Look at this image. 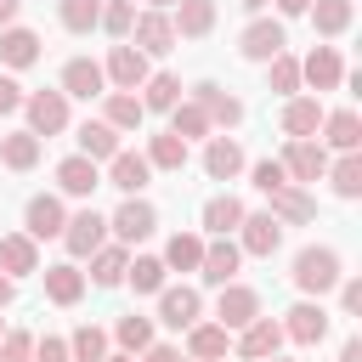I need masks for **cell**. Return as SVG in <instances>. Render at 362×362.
<instances>
[{"label": "cell", "instance_id": "f546056e", "mask_svg": "<svg viewBox=\"0 0 362 362\" xmlns=\"http://www.w3.org/2000/svg\"><path fill=\"white\" fill-rule=\"evenodd\" d=\"M124 266H130L124 243H102V249L90 255V283H96V288H119V283H124Z\"/></svg>", "mask_w": 362, "mask_h": 362}, {"label": "cell", "instance_id": "484cf974", "mask_svg": "<svg viewBox=\"0 0 362 362\" xmlns=\"http://www.w3.org/2000/svg\"><path fill=\"white\" fill-rule=\"evenodd\" d=\"M102 119H107L113 130H141L147 107H141V96H130V90H102Z\"/></svg>", "mask_w": 362, "mask_h": 362}, {"label": "cell", "instance_id": "f1b7e54d", "mask_svg": "<svg viewBox=\"0 0 362 362\" xmlns=\"http://www.w3.org/2000/svg\"><path fill=\"white\" fill-rule=\"evenodd\" d=\"M175 40L187 34V40H204L209 28H215V0H175Z\"/></svg>", "mask_w": 362, "mask_h": 362}, {"label": "cell", "instance_id": "e575fe53", "mask_svg": "<svg viewBox=\"0 0 362 362\" xmlns=\"http://www.w3.org/2000/svg\"><path fill=\"white\" fill-rule=\"evenodd\" d=\"M79 153H85V158H113V153H119V130H113L107 119H85V124H79Z\"/></svg>", "mask_w": 362, "mask_h": 362}, {"label": "cell", "instance_id": "60d3db41", "mask_svg": "<svg viewBox=\"0 0 362 362\" xmlns=\"http://www.w3.org/2000/svg\"><path fill=\"white\" fill-rule=\"evenodd\" d=\"M57 17L68 34H90L102 23V0H57Z\"/></svg>", "mask_w": 362, "mask_h": 362}, {"label": "cell", "instance_id": "4316f807", "mask_svg": "<svg viewBox=\"0 0 362 362\" xmlns=\"http://www.w3.org/2000/svg\"><path fill=\"white\" fill-rule=\"evenodd\" d=\"M322 102L317 96H288L283 102V136H317V124H322Z\"/></svg>", "mask_w": 362, "mask_h": 362}, {"label": "cell", "instance_id": "f5cc1de1", "mask_svg": "<svg viewBox=\"0 0 362 362\" xmlns=\"http://www.w3.org/2000/svg\"><path fill=\"white\" fill-rule=\"evenodd\" d=\"M141 362H181V351H175V345H147Z\"/></svg>", "mask_w": 362, "mask_h": 362}, {"label": "cell", "instance_id": "7c38bea8", "mask_svg": "<svg viewBox=\"0 0 362 362\" xmlns=\"http://www.w3.org/2000/svg\"><path fill=\"white\" fill-rule=\"evenodd\" d=\"M277 345H283V322H272V317H255V322L238 328V356L243 362H266V356H277Z\"/></svg>", "mask_w": 362, "mask_h": 362}, {"label": "cell", "instance_id": "30bf717a", "mask_svg": "<svg viewBox=\"0 0 362 362\" xmlns=\"http://www.w3.org/2000/svg\"><path fill=\"white\" fill-rule=\"evenodd\" d=\"M277 243H283V221H277V215H243V221H238V249H243V255L272 260Z\"/></svg>", "mask_w": 362, "mask_h": 362}, {"label": "cell", "instance_id": "cb8c5ba5", "mask_svg": "<svg viewBox=\"0 0 362 362\" xmlns=\"http://www.w3.org/2000/svg\"><path fill=\"white\" fill-rule=\"evenodd\" d=\"M187 351H192L198 362H221V356L232 351V328H221V322H192V328H187Z\"/></svg>", "mask_w": 362, "mask_h": 362}, {"label": "cell", "instance_id": "f35d334b", "mask_svg": "<svg viewBox=\"0 0 362 362\" xmlns=\"http://www.w3.org/2000/svg\"><path fill=\"white\" fill-rule=\"evenodd\" d=\"M147 164H153V170H187V141H181L175 130L153 136V141H147Z\"/></svg>", "mask_w": 362, "mask_h": 362}, {"label": "cell", "instance_id": "7a4b0ae2", "mask_svg": "<svg viewBox=\"0 0 362 362\" xmlns=\"http://www.w3.org/2000/svg\"><path fill=\"white\" fill-rule=\"evenodd\" d=\"M136 51H147V57H164V51H175V23L158 11V6H147V11H136V23H130V34H124Z\"/></svg>", "mask_w": 362, "mask_h": 362}, {"label": "cell", "instance_id": "603a6c76", "mask_svg": "<svg viewBox=\"0 0 362 362\" xmlns=\"http://www.w3.org/2000/svg\"><path fill=\"white\" fill-rule=\"evenodd\" d=\"M317 130H322V141H328V147H339V153H356V147H362V119H356L351 107L322 113V124H317Z\"/></svg>", "mask_w": 362, "mask_h": 362}, {"label": "cell", "instance_id": "f6af8a7d", "mask_svg": "<svg viewBox=\"0 0 362 362\" xmlns=\"http://www.w3.org/2000/svg\"><path fill=\"white\" fill-rule=\"evenodd\" d=\"M170 130H175L181 141H192V136H209V119H204L198 102H175V107H170Z\"/></svg>", "mask_w": 362, "mask_h": 362}, {"label": "cell", "instance_id": "ee69618b", "mask_svg": "<svg viewBox=\"0 0 362 362\" xmlns=\"http://www.w3.org/2000/svg\"><path fill=\"white\" fill-rule=\"evenodd\" d=\"M266 85H272L277 96H294V90H300V62H294L288 51H277V57L266 62Z\"/></svg>", "mask_w": 362, "mask_h": 362}, {"label": "cell", "instance_id": "44dd1931", "mask_svg": "<svg viewBox=\"0 0 362 362\" xmlns=\"http://www.w3.org/2000/svg\"><path fill=\"white\" fill-rule=\"evenodd\" d=\"M0 272H6V277H28V272H40V249H34L28 232H6V238H0Z\"/></svg>", "mask_w": 362, "mask_h": 362}, {"label": "cell", "instance_id": "9f6ffc18", "mask_svg": "<svg viewBox=\"0 0 362 362\" xmlns=\"http://www.w3.org/2000/svg\"><path fill=\"white\" fill-rule=\"evenodd\" d=\"M339 362H362V339H345L339 345Z\"/></svg>", "mask_w": 362, "mask_h": 362}, {"label": "cell", "instance_id": "ba28073f", "mask_svg": "<svg viewBox=\"0 0 362 362\" xmlns=\"http://www.w3.org/2000/svg\"><path fill=\"white\" fill-rule=\"evenodd\" d=\"M102 74L113 79V90H141V79H147L153 68H147V51H136V45L124 40V45H113V51H107Z\"/></svg>", "mask_w": 362, "mask_h": 362}, {"label": "cell", "instance_id": "e7e4bbea", "mask_svg": "<svg viewBox=\"0 0 362 362\" xmlns=\"http://www.w3.org/2000/svg\"><path fill=\"white\" fill-rule=\"evenodd\" d=\"M192 362H198V356H192Z\"/></svg>", "mask_w": 362, "mask_h": 362}, {"label": "cell", "instance_id": "db71d44e", "mask_svg": "<svg viewBox=\"0 0 362 362\" xmlns=\"http://www.w3.org/2000/svg\"><path fill=\"white\" fill-rule=\"evenodd\" d=\"M11 300H17V277H6V272H0V311H6Z\"/></svg>", "mask_w": 362, "mask_h": 362}, {"label": "cell", "instance_id": "8fae6325", "mask_svg": "<svg viewBox=\"0 0 362 362\" xmlns=\"http://www.w3.org/2000/svg\"><path fill=\"white\" fill-rule=\"evenodd\" d=\"M283 45H288V34H283V23H272V17H255V23L238 34V51H243L249 62H272Z\"/></svg>", "mask_w": 362, "mask_h": 362}, {"label": "cell", "instance_id": "2e32d148", "mask_svg": "<svg viewBox=\"0 0 362 362\" xmlns=\"http://www.w3.org/2000/svg\"><path fill=\"white\" fill-rule=\"evenodd\" d=\"M339 79H345V62H339L334 45H317V51L300 62V85H311V90H334Z\"/></svg>", "mask_w": 362, "mask_h": 362}, {"label": "cell", "instance_id": "6da1fadb", "mask_svg": "<svg viewBox=\"0 0 362 362\" xmlns=\"http://www.w3.org/2000/svg\"><path fill=\"white\" fill-rule=\"evenodd\" d=\"M294 288L300 294H311V300H322L328 288H339V255L334 249H322V243H311V249H300L294 255Z\"/></svg>", "mask_w": 362, "mask_h": 362}, {"label": "cell", "instance_id": "8d00e7d4", "mask_svg": "<svg viewBox=\"0 0 362 362\" xmlns=\"http://www.w3.org/2000/svg\"><path fill=\"white\" fill-rule=\"evenodd\" d=\"M198 260H204V238L175 232V238L164 243V272H198Z\"/></svg>", "mask_w": 362, "mask_h": 362}, {"label": "cell", "instance_id": "3957f363", "mask_svg": "<svg viewBox=\"0 0 362 362\" xmlns=\"http://www.w3.org/2000/svg\"><path fill=\"white\" fill-rule=\"evenodd\" d=\"M277 164L288 170V181H322L328 175V147L311 141V136H288V147H283Z\"/></svg>", "mask_w": 362, "mask_h": 362}, {"label": "cell", "instance_id": "b9f144b4", "mask_svg": "<svg viewBox=\"0 0 362 362\" xmlns=\"http://www.w3.org/2000/svg\"><path fill=\"white\" fill-rule=\"evenodd\" d=\"M328 181L339 198H362V153H345L339 164H328Z\"/></svg>", "mask_w": 362, "mask_h": 362}, {"label": "cell", "instance_id": "ac0fdd59", "mask_svg": "<svg viewBox=\"0 0 362 362\" xmlns=\"http://www.w3.org/2000/svg\"><path fill=\"white\" fill-rule=\"evenodd\" d=\"M57 187H62L68 198H90V192L102 187V170H96V158H85V153L62 158V164H57Z\"/></svg>", "mask_w": 362, "mask_h": 362}, {"label": "cell", "instance_id": "ab89813d", "mask_svg": "<svg viewBox=\"0 0 362 362\" xmlns=\"http://www.w3.org/2000/svg\"><path fill=\"white\" fill-rule=\"evenodd\" d=\"M102 356H107V334L96 322H79L68 339V362H102Z\"/></svg>", "mask_w": 362, "mask_h": 362}, {"label": "cell", "instance_id": "be15d7a7", "mask_svg": "<svg viewBox=\"0 0 362 362\" xmlns=\"http://www.w3.org/2000/svg\"><path fill=\"white\" fill-rule=\"evenodd\" d=\"M0 334H6V317H0Z\"/></svg>", "mask_w": 362, "mask_h": 362}, {"label": "cell", "instance_id": "836d02e7", "mask_svg": "<svg viewBox=\"0 0 362 362\" xmlns=\"http://www.w3.org/2000/svg\"><path fill=\"white\" fill-rule=\"evenodd\" d=\"M175 102H181V79L175 74H147L141 79V107L147 113H170Z\"/></svg>", "mask_w": 362, "mask_h": 362}, {"label": "cell", "instance_id": "6f0895ef", "mask_svg": "<svg viewBox=\"0 0 362 362\" xmlns=\"http://www.w3.org/2000/svg\"><path fill=\"white\" fill-rule=\"evenodd\" d=\"M305 6H311V0H277V11H283V17H305Z\"/></svg>", "mask_w": 362, "mask_h": 362}, {"label": "cell", "instance_id": "7dc6e473", "mask_svg": "<svg viewBox=\"0 0 362 362\" xmlns=\"http://www.w3.org/2000/svg\"><path fill=\"white\" fill-rule=\"evenodd\" d=\"M0 362H34V334H23V328L0 334Z\"/></svg>", "mask_w": 362, "mask_h": 362}, {"label": "cell", "instance_id": "5bb4252c", "mask_svg": "<svg viewBox=\"0 0 362 362\" xmlns=\"http://www.w3.org/2000/svg\"><path fill=\"white\" fill-rule=\"evenodd\" d=\"M238 266H243V249L232 243V238H215V243H204V260H198V277L204 283H232L238 277Z\"/></svg>", "mask_w": 362, "mask_h": 362}, {"label": "cell", "instance_id": "277c9868", "mask_svg": "<svg viewBox=\"0 0 362 362\" xmlns=\"http://www.w3.org/2000/svg\"><path fill=\"white\" fill-rule=\"evenodd\" d=\"M107 232H113L119 243H141V238H153V232H158V209H153L147 198H136V192H130V198L113 209Z\"/></svg>", "mask_w": 362, "mask_h": 362}, {"label": "cell", "instance_id": "c3c4849f", "mask_svg": "<svg viewBox=\"0 0 362 362\" xmlns=\"http://www.w3.org/2000/svg\"><path fill=\"white\" fill-rule=\"evenodd\" d=\"M255 187H260V192H277V187H288V170H283L277 158H260V164H255Z\"/></svg>", "mask_w": 362, "mask_h": 362}, {"label": "cell", "instance_id": "83f0119b", "mask_svg": "<svg viewBox=\"0 0 362 362\" xmlns=\"http://www.w3.org/2000/svg\"><path fill=\"white\" fill-rule=\"evenodd\" d=\"M204 170H209V181H232V175L243 170V147H238L232 136H209V147H204Z\"/></svg>", "mask_w": 362, "mask_h": 362}, {"label": "cell", "instance_id": "74e56055", "mask_svg": "<svg viewBox=\"0 0 362 362\" xmlns=\"http://www.w3.org/2000/svg\"><path fill=\"white\" fill-rule=\"evenodd\" d=\"M113 339H119V351H147L153 345V317H141V311H124L119 322H113Z\"/></svg>", "mask_w": 362, "mask_h": 362}, {"label": "cell", "instance_id": "1f68e13d", "mask_svg": "<svg viewBox=\"0 0 362 362\" xmlns=\"http://www.w3.org/2000/svg\"><path fill=\"white\" fill-rule=\"evenodd\" d=\"M0 164H6V170H34V164H40V136H34V130L0 136Z\"/></svg>", "mask_w": 362, "mask_h": 362}, {"label": "cell", "instance_id": "4fadbf2b", "mask_svg": "<svg viewBox=\"0 0 362 362\" xmlns=\"http://www.w3.org/2000/svg\"><path fill=\"white\" fill-rule=\"evenodd\" d=\"M62 226H68L62 198L34 192V198H28V209H23V232H28V238H62Z\"/></svg>", "mask_w": 362, "mask_h": 362}, {"label": "cell", "instance_id": "e0dca14e", "mask_svg": "<svg viewBox=\"0 0 362 362\" xmlns=\"http://www.w3.org/2000/svg\"><path fill=\"white\" fill-rule=\"evenodd\" d=\"M153 181V164H147V153H113L107 158V187H119V192H141Z\"/></svg>", "mask_w": 362, "mask_h": 362}, {"label": "cell", "instance_id": "7bdbcfd3", "mask_svg": "<svg viewBox=\"0 0 362 362\" xmlns=\"http://www.w3.org/2000/svg\"><path fill=\"white\" fill-rule=\"evenodd\" d=\"M124 277H130V288H136V294H158V288H164V260L136 255V260L124 266Z\"/></svg>", "mask_w": 362, "mask_h": 362}, {"label": "cell", "instance_id": "bcb514c9", "mask_svg": "<svg viewBox=\"0 0 362 362\" xmlns=\"http://www.w3.org/2000/svg\"><path fill=\"white\" fill-rule=\"evenodd\" d=\"M130 23H136V6H130V0H102V23H96V28H107L113 40H124Z\"/></svg>", "mask_w": 362, "mask_h": 362}, {"label": "cell", "instance_id": "d4e9b609", "mask_svg": "<svg viewBox=\"0 0 362 362\" xmlns=\"http://www.w3.org/2000/svg\"><path fill=\"white\" fill-rule=\"evenodd\" d=\"M0 62L6 68H28V62H40V34L34 28H0Z\"/></svg>", "mask_w": 362, "mask_h": 362}, {"label": "cell", "instance_id": "680465c9", "mask_svg": "<svg viewBox=\"0 0 362 362\" xmlns=\"http://www.w3.org/2000/svg\"><path fill=\"white\" fill-rule=\"evenodd\" d=\"M102 362H136V356H130V351H113V356H102Z\"/></svg>", "mask_w": 362, "mask_h": 362}, {"label": "cell", "instance_id": "ffe728a7", "mask_svg": "<svg viewBox=\"0 0 362 362\" xmlns=\"http://www.w3.org/2000/svg\"><path fill=\"white\" fill-rule=\"evenodd\" d=\"M198 311H204V300H198V288H158V322H170V328H192L198 322Z\"/></svg>", "mask_w": 362, "mask_h": 362}, {"label": "cell", "instance_id": "11a10c76", "mask_svg": "<svg viewBox=\"0 0 362 362\" xmlns=\"http://www.w3.org/2000/svg\"><path fill=\"white\" fill-rule=\"evenodd\" d=\"M17 11H23V0H0V28H11V23H17Z\"/></svg>", "mask_w": 362, "mask_h": 362}, {"label": "cell", "instance_id": "91938a15", "mask_svg": "<svg viewBox=\"0 0 362 362\" xmlns=\"http://www.w3.org/2000/svg\"><path fill=\"white\" fill-rule=\"evenodd\" d=\"M260 6H266V0H243V11H260Z\"/></svg>", "mask_w": 362, "mask_h": 362}, {"label": "cell", "instance_id": "9a60e30c", "mask_svg": "<svg viewBox=\"0 0 362 362\" xmlns=\"http://www.w3.org/2000/svg\"><path fill=\"white\" fill-rule=\"evenodd\" d=\"M192 102L204 107V119H209V124H226V130H232V124H243V102H238V96H226L215 79L192 85Z\"/></svg>", "mask_w": 362, "mask_h": 362}, {"label": "cell", "instance_id": "681fc988", "mask_svg": "<svg viewBox=\"0 0 362 362\" xmlns=\"http://www.w3.org/2000/svg\"><path fill=\"white\" fill-rule=\"evenodd\" d=\"M34 362H68V339H57V334L34 339Z\"/></svg>", "mask_w": 362, "mask_h": 362}, {"label": "cell", "instance_id": "816d5d0a", "mask_svg": "<svg viewBox=\"0 0 362 362\" xmlns=\"http://www.w3.org/2000/svg\"><path fill=\"white\" fill-rule=\"evenodd\" d=\"M339 305H345V311H351V317H356V311H362V283H356V277H351V283H345V277H339Z\"/></svg>", "mask_w": 362, "mask_h": 362}, {"label": "cell", "instance_id": "52a82bcc", "mask_svg": "<svg viewBox=\"0 0 362 362\" xmlns=\"http://www.w3.org/2000/svg\"><path fill=\"white\" fill-rule=\"evenodd\" d=\"M322 334H328L322 300H300V305L283 311V339H294V345H322Z\"/></svg>", "mask_w": 362, "mask_h": 362}, {"label": "cell", "instance_id": "94428289", "mask_svg": "<svg viewBox=\"0 0 362 362\" xmlns=\"http://www.w3.org/2000/svg\"><path fill=\"white\" fill-rule=\"evenodd\" d=\"M147 6H158V11H164V6H175V0H147Z\"/></svg>", "mask_w": 362, "mask_h": 362}, {"label": "cell", "instance_id": "d6986e66", "mask_svg": "<svg viewBox=\"0 0 362 362\" xmlns=\"http://www.w3.org/2000/svg\"><path fill=\"white\" fill-rule=\"evenodd\" d=\"M266 198H272V209H266V215H277L283 226H305V221H317V198H311V192H300L294 181H288V187H277V192H266Z\"/></svg>", "mask_w": 362, "mask_h": 362}, {"label": "cell", "instance_id": "7402d4cb", "mask_svg": "<svg viewBox=\"0 0 362 362\" xmlns=\"http://www.w3.org/2000/svg\"><path fill=\"white\" fill-rule=\"evenodd\" d=\"M102 85H107V74H102V62H90V57H74L68 68H62V96H102Z\"/></svg>", "mask_w": 362, "mask_h": 362}, {"label": "cell", "instance_id": "d590c367", "mask_svg": "<svg viewBox=\"0 0 362 362\" xmlns=\"http://www.w3.org/2000/svg\"><path fill=\"white\" fill-rule=\"evenodd\" d=\"M243 215H249V209H243V204H238L232 192H221V198H209V204H204V226H209L215 238L238 232V221H243Z\"/></svg>", "mask_w": 362, "mask_h": 362}, {"label": "cell", "instance_id": "6125c7cd", "mask_svg": "<svg viewBox=\"0 0 362 362\" xmlns=\"http://www.w3.org/2000/svg\"><path fill=\"white\" fill-rule=\"evenodd\" d=\"M266 362H294V356H266Z\"/></svg>", "mask_w": 362, "mask_h": 362}, {"label": "cell", "instance_id": "f907efd6", "mask_svg": "<svg viewBox=\"0 0 362 362\" xmlns=\"http://www.w3.org/2000/svg\"><path fill=\"white\" fill-rule=\"evenodd\" d=\"M17 107H23V85L11 74H0V113H17Z\"/></svg>", "mask_w": 362, "mask_h": 362}, {"label": "cell", "instance_id": "8992f818", "mask_svg": "<svg viewBox=\"0 0 362 362\" xmlns=\"http://www.w3.org/2000/svg\"><path fill=\"white\" fill-rule=\"evenodd\" d=\"M260 317V294L249 288V283H221V300H215V322L221 328H243V322H255Z\"/></svg>", "mask_w": 362, "mask_h": 362}, {"label": "cell", "instance_id": "d6a6232c", "mask_svg": "<svg viewBox=\"0 0 362 362\" xmlns=\"http://www.w3.org/2000/svg\"><path fill=\"white\" fill-rule=\"evenodd\" d=\"M45 294H51V305H79L85 272L79 266H45Z\"/></svg>", "mask_w": 362, "mask_h": 362}, {"label": "cell", "instance_id": "4dcf8cb0", "mask_svg": "<svg viewBox=\"0 0 362 362\" xmlns=\"http://www.w3.org/2000/svg\"><path fill=\"white\" fill-rule=\"evenodd\" d=\"M305 11H311V23H317V34H322V40H339V34L351 28V17H356V6H351V0H311Z\"/></svg>", "mask_w": 362, "mask_h": 362}, {"label": "cell", "instance_id": "9c48e42d", "mask_svg": "<svg viewBox=\"0 0 362 362\" xmlns=\"http://www.w3.org/2000/svg\"><path fill=\"white\" fill-rule=\"evenodd\" d=\"M62 243H68V255H74V260H85V255H96V249L107 243V221H102L96 209H79V215H68Z\"/></svg>", "mask_w": 362, "mask_h": 362}, {"label": "cell", "instance_id": "5b68a950", "mask_svg": "<svg viewBox=\"0 0 362 362\" xmlns=\"http://www.w3.org/2000/svg\"><path fill=\"white\" fill-rule=\"evenodd\" d=\"M23 113H28V130H34V136L68 130V96H62V90H28V96H23Z\"/></svg>", "mask_w": 362, "mask_h": 362}]
</instances>
